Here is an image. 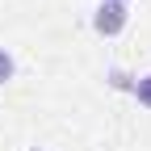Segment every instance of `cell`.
<instances>
[{
    "label": "cell",
    "instance_id": "6da1fadb",
    "mask_svg": "<svg viewBox=\"0 0 151 151\" xmlns=\"http://www.w3.org/2000/svg\"><path fill=\"white\" fill-rule=\"evenodd\" d=\"M126 25H130V4L97 0V9H92V29L101 38H118V34H126Z\"/></svg>",
    "mask_w": 151,
    "mask_h": 151
},
{
    "label": "cell",
    "instance_id": "7a4b0ae2",
    "mask_svg": "<svg viewBox=\"0 0 151 151\" xmlns=\"http://www.w3.org/2000/svg\"><path fill=\"white\" fill-rule=\"evenodd\" d=\"M134 80H139V71H130V67H105V84L113 92H130Z\"/></svg>",
    "mask_w": 151,
    "mask_h": 151
},
{
    "label": "cell",
    "instance_id": "3957f363",
    "mask_svg": "<svg viewBox=\"0 0 151 151\" xmlns=\"http://www.w3.org/2000/svg\"><path fill=\"white\" fill-rule=\"evenodd\" d=\"M13 80H17V55L9 46H0V88L13 84Z\"/></svg>",
    "mask_w": 151,
    "mask_h": 151
},
{
    "label": "cell",
    "instance_id": "277c9868",
    "mask_svg": "<svg viewBox=\"0 0 151 151\" xmlns=\"http://www.w3.org/2000/svg\"><path fill=\"white\" fill-rule=\"evenodd\" d=\"M130 97H134L143 109H151V71H143L139 80H134V88H130Z\"/></svg>",
    "mask_w": 151,
    "mask_h": 151
},
{
    "label": "cell",
    "instance_id": "5b68a950",
    "mask_svg": "<svg viewBox=\"0 0 151 151\" xmlns=\"http://www.w3.org/2000/svg\"><path fill=\"white\" fill-rule=\"evenodd\" d=\"M109 4H130V0H109Z\"/></svg>",
    "mask_w": 151,
    "mask_h": 151
},
{
    "label": "cell",
    "instance_id": "8992f818",
    "mask_svg": "<svg viewBox=\"0 0 151 151\" xmlns=\"http://www.w3.org/2000/svg\"><path fill=\"white\" fill-rule=\"evenodd\" d=\"M34 151H42V147H34Z\"/></svg>",
    "mask_w": 151,
    "mask_h": 151
}]
</instances>
